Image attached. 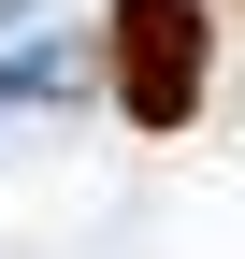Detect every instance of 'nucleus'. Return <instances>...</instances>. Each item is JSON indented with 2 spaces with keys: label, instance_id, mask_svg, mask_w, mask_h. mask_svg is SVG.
Returning a JSON list of instances; mask_svg holds the SVG:
<instances>
[{
  "label": "nucleus",
  "instance_id": "1",
  "mask_svg": "<svg viewBox=\"0 0 245 259\" xmlns=\"http://www.w3.org/2000/svg\"><path fill=\"white\" fill-rule=\"evenodd\" d=\"M115 101L173 130L202 101V0H115Z\"/></svg>",
  "mask_w": 245,
  "mask_h": 259
}]
</instances>
